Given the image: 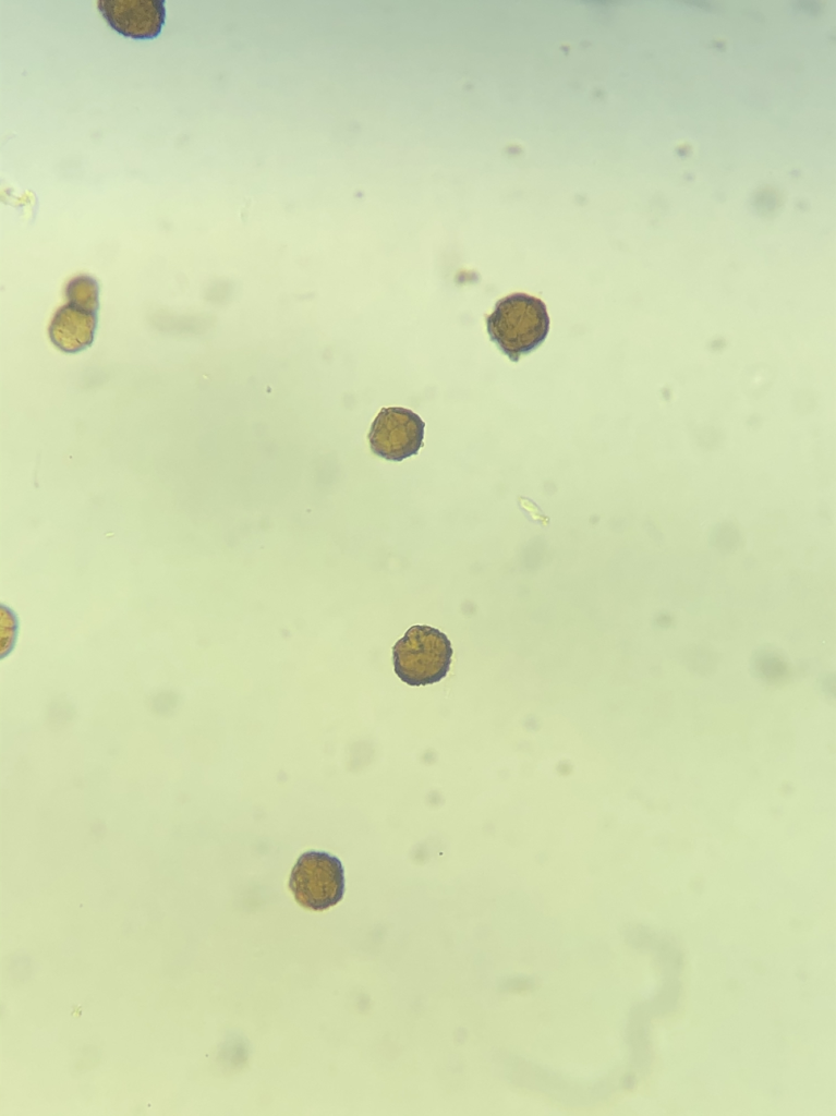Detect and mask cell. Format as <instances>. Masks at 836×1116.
Returning a JSON list of instances; mask_svg holds the SVG:
<instances>
[{
	"mask_svg": "<svg viewBox=\"0 0 836 1116\" xmlns=\"http://www.w3.org/2000/svg\"><path fill=\"white\" fill-rule=\"evenodd\" d=\"M549 316L545 303L525 293H512L500 299L486 327L490 340L512 362H518L537 349L549 331Z\"/></svg>",
	"mask_w": 836,
	"mask_h": 1116,
	"instance_id": "obj_1",
	"label": "cell"
},
{
	"mask_svg": "<svg viewBox=\"0 0 836 1116\" xmlns=\"http://www.w3.org/2000/svg\"><path fill=\"white\" fill-rule=\"evenodd\" d=\"M452 647L445 633L428 626H413L392 647L395 672L407 684L440 681L449 671Z\"/></svg>",
	"mask_w": 836,
	"mask_h": 1116,
	"instance_id": "obj_2",
	"label": "cell"
},
{
	"mask_svg": "<svg viewBox=\"0 0 836 1116\" xmlns=\"http://www.w3.org/2000/svg\"><path fill=\"white\" fill-rule=\"evenodd\" d=\"M289 887L304 908L322 911L337 905L344 894L341 861L325 851L302 853L292 868Z\"/></svg>",
	"mask_w": 836,
	"mask_h": 1116,
	"instance_id": "obj_3",
	"label": "cell"
},
{
	"mask_svg": "<svg viewBox=\"0 0 836 1116\" xmlns=\"http://www.w3.org/2000/svg\"><path fill=\"white\" fill-rule=\"evenodd\" d=\"M425 423L413 411L384 408L372 423L368 440L373 453L389 461H402L423 446Z\"/></svg>",
	"mask_w": 836,
	"mask_h": 1116,
	"instance_id": "obj_4",
	"label": "cell"
},
{
	"mask_svg": "<svg viewBox=\"0 0 836 1116\" xmlns=\"http://www.w3.org/2000/svg\"><path fill=\"white\" fill-rule=\"evenodd\" d=\"M166 0H99L97 7L108 25L133 39L156 38L166 21Z\"/></svg>",
	"mask_w": 836,
	"mask_h": 1116,
	"instance_id": "obj_5",
	"label": "cell"
},
{
	"mask_svg": "<svg viewBox=\"0 0 836 1116\" xmlns=\"http://www.w3.org/2000/svg\"><path fill=\"white\" fill-rule=\"evenodd\" d=\"M96 326L97 313L66 303L54 313L48 332L59 350L77 353L92 344Z\"/></svg>",
	"mask_w": 836,
	"mask_h": 1116,
	"instance_id": "obj_6",
	"label": "cell"
},
{
	"mask_svg": "<svg viewBox=\"0 0 836 1116\" xmlns=\"http://www.w3.org/2000/svg\"><path fill=\"white\" fill-rule=\"evenodd\" d=\"M68 303L83 310L97 313L99 307V287L97 281L86 275L73 278L65 288Z\"/></svg>",
	"mask_w": 836,
	"mask_h": 1116,
	"instance_id": "obj_7",
	"label": "cell"
}]
</instances>
